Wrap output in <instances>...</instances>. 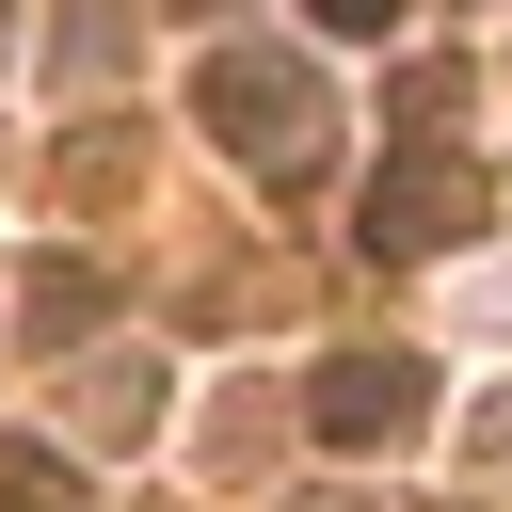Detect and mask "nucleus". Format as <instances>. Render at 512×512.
<instances>
[{
  "label": "nucleus",
  "mask_w": 512,
  "mask_h": 512,
  "mask_svg": "<svg viewBox=\"0 0 512 512\" xmlns=\"http://www.w3.org/2000/svg\"><path fill=\"white\" fill-rule=\"evenodd\" d=\"M80 416L144 448V432H160V368H144V352H128V368H96V384H80Z\"/></svg>",
  "instance_id": "39448f33"
},
{
  "label": "nucleus",
  "mask_w": 512,
  "mask_h": 512,
  "mask_svg": "<svg viewBox=\"0 0 512 512\" xmlns=\"http://www.w3.org/2000/svg\"><path fill=\"white\" fill-rule=\"evenodd\" d=\"M320 32H400V0H320Z\"/></svg>",
  "instance_id": "6e6552de"
},
{
  "label": "nucleus",
  "mask_w": 512,
  "mask_h": 512,
  "mask_svg": "<svg viewBox=\"0 0 512 512\" xmlns=\"http://www.w3.org/2000/svg\"><path fill=\"white\" fill-rule=\"evenodd\" d=\"M464 112V64H400V128H448Z\"/></svg>",
  "instance_id": "0eeeda50"
},
{
  "label": "nucleus",
  "mask_w": 512,
  "mask_h": 512,
  "mask_svg": "<svg viewBox=\"0 0 512 512\" xmlns=\"http://www.w3.org/2000/svg\"><path fill=\"white\" fill-rule=\"evenodd\" d=\"M0 512H80V464L64 448H0Z\"/></svg>",
  "instance_id": "423d86ee"
},
{
  "label": "nucleus",
  "mask_w": 512,
  "mask_h": 512,
  "mask_svg": "<svg viewBox=\"0 0 512 512\" xmlns=\"http://www.w3.org/2000/svg\"><path fill=\"white\" fill-rule=\"evenodd\" d=\"M96 304H112V272H96V256H48V272H32V336H48V352H64V336H96Z\"/></svg>",
  "instance_id": "20e7f679"
},
{
  "label": "nucleus",
  "mask_w": 512,
  "mask_h": 512,
  "mask_svg": "<svg viewBox=\"0 0 512 512\" xmlns=\"http://www.w3.org/2000/svg\"><path fill=\"white\" fill-rule=\"evenodd\" d=\"M192 112H208L224 160L272 176V192H304V176L336 160V96H320L304 48H208V64H192Z\"/></svg>",
  "instance_id": "f257e3e1"
},
{
  "label": "nucleus",
  "mask_w": 512,
  "mask_h": 512,
  "mask_svg": "<svg viewBox=\"0 0 512 512\" xmlns=\"http://www.w3.org/2000/svg\"><path fill=\"white\" fill-rule=\"evenodd\" d=\"M480 224H496V176H480L464 144H432V128L352 192V240H368V256H464Z\"/></svg>",
  "instance_id": "f03ea898"
},
{
  "label": "nucleus",
  "mask_w": 512,
  "mask_h": 512,
  "mask_svg": "<svg viewBox=\"0 0 512 512\" xmlns=\"http://www.w3.org/2000/svg\"><path fill=\"white\" fill-rule=\"evenodd\" d=\"M304 432H320V448H416V432H432V368H416V352H320Z\"/></svg>",
  "instance_id": "7ed1b4c3"
}]
</instances>
